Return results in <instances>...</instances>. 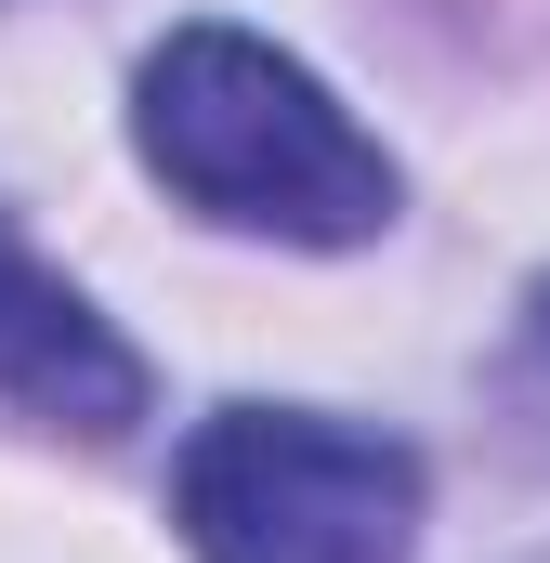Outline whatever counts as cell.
Instances as JSON below:
<instances>
[{
  "mask_svg": "<svg viewBox=\"0 0 550 563\" xmlns=\"http://www.w3.org/2000/svg\"><path fill=\"white\" fill-rule=\"evenodd\" d=\"M170 538L197 563H407L419 445L328 407H210L170 459Z\"/></svg>",
  "mask_w": 550,
  "mask_h": 563,
  "instance_id": "7a4b0ae2",
  "label": "cell"
},
{
  "mask_svg": "<svg viewBox=\"0 0 550 563\" xmlns=\"http://www.w3.org/2000/svg\"><path fill=\"white\" fill-rule=\"evenodd\" d=\"M538 354H550V288H538Z\"/></svg>",
  "mask_w": 550,
  "mask_h": 563,
  "instance_id": "277c9868",
  "label": "cell"
},
{
  "mask_svg": "<svg viewBox=\"0 0 550 563\" xmlns=\"http://www.w3.org/2000/svg\"><path fill=\"white\" fill-rule=\"evenodd\" d=\"M132 157L170 184V210L275 250H381L407 223L394 144L263 26H170L132 66Z\"/></svg>",
  "mask_w": 550,
  "mask_h": 563,
  "instance_id": "6da1fadb",
  "label": "cell"
},
{
  "mask_svg": "<svg viewBox=\"0 0 550 563\" xmlns=\"http://www.w3.org/2000/svg\"><path fill=\"white\" fill-rule=\"evenodd\" d=\"M144 354L92 314V288H66L13 223H0V407L26 432H66V445H119L144 420Z\"/></svg>",
  "mask_w": 550,
  "mask_h": 563,
  "instance_id": "3957f363",
  "label": "cell"
}]
</instances>
